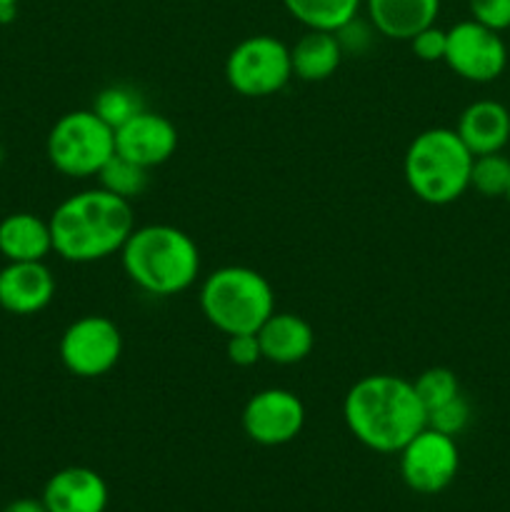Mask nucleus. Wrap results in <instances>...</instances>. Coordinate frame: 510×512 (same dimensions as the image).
I'll list each match as a JSON object with an SVG mask.
<instances>
[{"mask_svg": "<svg viewBox=\"0 0 510 512\" xmlns=\"http://www.w3.org/2000/svg\"><path fill=\"white\" fill-rule=\"evenodd\" d=\"M343 420L360 445L393 455L428 425V413L410 380L375 373L350 385L343 400Z\"/></svg>", "mask_w": 510, "mask_h": 512, "instance_id": "f257e3e1", "label": "nucleus"}, {"mask_svg": "<svg viewBox=\"0 0 510 512\" xmlns=\"http://www.w3.org/2000/svg\"><path fill=\"white\" fill-rule=\"evenodd\" d=\"M53 253L68 263H98L120 253L135 230L130 200L103 188L80 190L48 218Z\"/></svg>", "mask_w": 510, "mask_h": 512, "instance_id": "f03ea898", "label": "nucleus"}, {"mask_svg": "<svg viewBox=\"0 0 510 512\" xmlns=\"http://www.w3.org/2000/svg\"><path fill=\"white\" fill-rule=\"evenodd\" d=\"M120 263L135 288L155 298H173L193 288L200 275V250L175 225H135L120 250Z\"/></svg>", "mask_w": 510, "mask_h": 512, "instance_id": "7ed1b4c3", "label": "nucleus"}, {"mask_svg": "<svg viewBox=\"0 0 510 512\" xmlns=\"http://www.w3.org/2000/svg\"><path fill=\"white\" fill-rule=\"evenodd\" d=\"M473 158L453 128H428L405 150V183L423 203L450 205L470 188Z\"/></svg>", "mask_w": 510, "mask_h": 512, "instance_id": "20e7f679", "label": "nucleus"}, {"mask_svg": "<svg viewBox=\"0 0 510 512\" xmlns=\"http://www.w3.org/2000/svg\"><path fill=\"white\" fill-rule=\"evenodd\" d=\"M200 310L225 335L258 333L260 325L275 313L273 285L258 270L225 265L200 285Z\"/></svg>", "mask_w": 510, "mask_h": 512, "instance_id": "39448f33", "label": "nucleus"}, {"mask_svg": "<svg viewBox=\"0 0 510 512\" xmlns=\"http://www.w3.org/2000/svg\"><path fill=\"white\" fill-rule=\"evenodd\" d=\"M45 153L65 178H98L103 165L115 155V130L93 110H70L50 128Z\"/></svg>", "mask_w": 510, "mask_h": 512, "instance_id": "423d86ee", "label": "nucleus"}, {"mask_svg": "<svg viewBox=\"0 0 510 512\" xmlns=\"http://www.w3.org/2000/svg\"><path fill=\"white\" fill-rule=\"evenodd\" d=\"M293 78L290 48L273 35L240 40L225 60V80L243 98H270Z\"/></svg>", "mask_w": 510, "mask_h": 512, "instance_id": "0eeeda50", "label": "nucleus"}, {"mask_svg": "<svg viewBox=\"0 0 510 512\" xmlns=\"http://www.w3.org/2000/svg\"><path fill=\"white\" fill-rule=\"evenodd\" d=\"M58 353L60 363L75 378H100L118 365L123 355V335L105 315H83L65 328Z\"/></svg>", "mask_w": 510, "mask_h": 512, "instance_id": "6e6552de", "label": "nucleus"}, {"mask_svg": "<svg viewBox=\"0 0 510 512\" xmlns=\"http://www.w3.org/2000/svg\"><path fill=\"white\" fill-rule=\"evenodd\" d=\"M398 455L403 483L420 495L443 493L453 483L460 468L455 438L438 433L428 425Z\"/></svg>", "mask_w": 510, "mask_h": 512, "instance_id": "1a4fd4ad", "label": "nucleus"}, {"mask_svg": "<svg viewBox=\"0 0 510 512\" xmlns=\"http://www.w3.org/2000/svg\"><path fill=\"white\" fill-rule=\"evenodd\" d=\"M443 63L470 83H493L508 65V48L495 30L475 20H460L448 30Z\"/></svg>", "mask_w": 510, "mask_h": 512, "instance_id": "9d476101", "label": "nucleus"}, {"mask_svg": "<svg viewBox=\"0 0 510 512\" xmlns=\"http://www.w3.org/2000/svg\"><path fill=\"white\" fill-rule=\"evenodd\" d=\"M240 423L253 443L275 448L298 438L305 425V405L293 390L265 388L250 395Z\"/></svg>", "mask_w": 510, "mask_h": 512, "instance_id": "9b49d317", "label": "nucleus"}, {"mask_svg": "<svg viewBox=\"0 0 510 512\" xmlns=\"http://www.w3.org/2000/svg\"><path fill=\"white\" fill-rule=\"evenodd\" d=\"M178 150V130L165 115L140 110L115 130V153L153 170L168 163Z\"/></svg>", "mask_w": 510, "mask_h": 512, "instance_id": "f8f14e48", "label": "nucleus"}, {"mask_svg": "<svg viewBox=\"0 0 510 512\" xmlns=\"http://www.w3.org/2000/svg\"><path fill=\"white\" fill-rule=\"evenodd\" d=\"M108 498L103 475L85 465H70L50 475L40 500L48 512H105Z\"/></svg>", "mask_w": 510, "mask_h": 512, "instance_id": "ddd939ff", "label": "nucleus"}, {"mask_svg": "<svg viewBox=\"0 0 510 512\" xmlns=\"http://www.w3.org/2000/svg\"><path fill=\"white\" fill-rule=\"evenodd\" d=\"M55 278L45 260L8 263L0 268V308L13 315H35L50 305Z\"/></svg>", "mask_w": 510, "mask_h": 512, "instance_id": "4468645a", "label": "nucleus"}, {"mask_svg": "<svg viewBox=\"0 0 510 512\" xmlns=\"http://www.w3.org/2000/svg\"><path fill=\"white\" fill-rule=\"evenodd\" d=\"M455 133L473 155L500 153L510 143V108L498 100H475L460 113Z\"/></svg>", "mask_w": 510, "mask_h": 512, "instance_id": "2eb2a0df", "label": "nucleus"}, {"mask_svg": "<svg viewBox=\"0 0 510 512\" xmlns=\"http://www.w3.org/2000/svg\"><path fill=\"white\" fill-rule=\"evenodd\" d=\"M263 360L273 365L303 363L315 348V333L305 318L275 310L258 330Z\"/></svg>", "mask_w": 510, "mask_h": 512, "instance_id": "dca6fc26", "label": "nucleus"}, {"mask_svg": "<svg viewBox=\"0 0 510 512\" xmlns=\"http://www.w3.org/2000/svg\"><path fill=\"white\" fill-rule=\"evenodd\" d=\"M363 8L375 33L390 40H410L435 25L440 0H363Z\"/></svg>", "mask_w": 510, "mask_h": 512, "instance_id": "f3484780", "label": "nucleus"}, {"mask_svg": "<svg viewBox=\"0 0 510 512\" xmlns=\"http://www.w3.org/2000/svg\"><path fill=\"white\" fill-rule=\"evenodd\" d=\"M53 253L48 220L33 213H10L0 220V255L8 263H35Z\"/></svg>", "mask_w": 510, "mask_h": 512, "instance_id": "a211bd4d", "label": "nucleus"}, {"mask_svg": "<svg viewBox=\"0 0 510 512\" xmlns=\"http://www.w3.org/2000/svg\"><path fill=\"white\" fill-rule=\"evenodd\" d=\"M343 60V48L338 43V35L328 30H305L290 45V65H293V78L305 83H320L328 80L338 70Z\"/></svg>", "mask_w": 510, "mask_h": 512, "instance_id": "6ab92c4d", "label": "nucleus"}, {"mask_svg": "<svg viewBox=\"0 0 510 512\" xmlns=\"http://www.w3.org/2000/svg\"><path fill=\"white\" fill-rule=\"evenodd\" d=\"M290 18L305 25V30H335L343 28L363 10V0H283Z\"/></svg>", "mask_w": 510, "mask_h": 512, "instance_id": "aec40b11", "label": "nucleus"}, {"mask_svg": "<svg viewBox=\"0 0 510 512\" xmlns=\"http://www.w3.org/2000/svg\"><path fill=\"white\" fill-rule=\"evenodd\" d=\"M98 180L103 190L133 203V200L140 198V195L145 193V188H148L150 170L115 153L113 158L103 165V170L98 173Z\"/></svg>", "mask_w": 510, "mask_h": 512, "instance_id": "412c9836", "label": "nucleus"}, {"mask_svg": "<svg viewBox=\"0 0 510 512\" xmlns=\"http://www.w3.org/2000/svg\"><path fill=\"white\" fill-rule=\"evenodd\" d=\"M93 110L103 123H108L110 128L118 130L120 125L128 123L130 118L145 110L143 98L135 88L130 85H108V88L100 90L93 100Z\"/></svg>", "mask_w": 510, "mask_h": 512, "instance_id": "4be33fe9", "label": "nucleus"}, {"mask_svg": "<svg viewBox=\"0 0 510 512\" xmlns=\"http://www.w3.org/2000/svg\"><path fill=\"white\" fill-rule=\"evenodd\" d=\"M470 188L483 198H505L510 188V158L503 153L475 155L470 168Z\"/></svg>", "mask_w": 510, "mask_h": 512, "instance_id": "5701e85b", "label": "nucleus"}, {"mask_svg": "<svg viewBox=\"0 0 510 512\" xmlns=\"http://www.w3.org/2000/svg\"><path fill=\"white\" fill-rule=\"evenodd\" d=\"M413 388L418 393L420 403H423L425 413H430L438 405L448 403L455 395H460L458 375L450 368H428L413 380Z\"/></svg>", "mask_w": 510, "mask_h": 512, "instance_id": "b1692460", "label": "nucleus"}, {"mask_svg": "<svg viewBox=\"0 0 510 512\" xmlns=\"http://www.w3.org/2000/svg\"><path fill=\"white\" fill-rule=\"evenodd\" d=\"M468 423H470V405L463 395H455L453 400L438 405V408H433L428 413V428L438 430V433L443 435H450V438L463 433V430L468 428Z\"/></svg>", "mask_w": 510, "mask_h": 512, "instance_id": "393cba45", "label": "nucleus"}, {"mask_svg": "<svg viewBox=\"0 0 510 512\" xmlns=\"http://www.w3.org/2000/svg\"><path fill=\"white\" fill-rule=\"evenodd\" d=\"M470 20L503 33L510 28V0H468Z\"/></svg>", "mask_w": 510, "mask_h": 512, "instance_id": "a878e982", "label": "nucleus"}, {"mask_svg": "<svg viewBox=\"0 0 510 512\" xmlns=\"http://www.w3.org/2000/svg\"><path fill=\"white\" fill-rule=\"evenodd\" d=\"M410 50L423 63H438L445 58V45H448V30L438 28V25H428L420 33H415L408 40Z\"/></svg>", "mask_w": 510, "mask_h": 512, "instance_id": "bb28decb", "label": "nucleus"}, {"mask_svg": "<svg viewBox=\"0 0 510 512\" xmlns=\"http://www.w3.org/2000/svg\"><path fill=\"white\" fill-rule=\"evenodd\" d=\"M335 35H338V43H340V48H343V55L345 53L363 55L365 50L373 45V35H378V33H375V28L370 25L368 18L363 20L358 15V18H353L350 23H345L340 30H335Z\"/></svg>", "mask_w": 510, "mask_h": 512, "instance_id": "cd10ccee", "label": "nucleus"}, {"mask_svg": "<svg viewBox=\"0 0 510 512\" xmlns=\"http://www.w3.org/2000/svg\"><path fill=\"white\" fill-rule=\"evenodd\" d=\"M228 360L238 368H250V365L260 363L263 353H260V340L258 333H238L228 335V345H225Z\"/></svg>", "mask_w": 510, "mask_h": 512, "instance_id": "c85d7f7f", "label": "nucleus"}, {"mask_svg": "<svg viewBox=\"0 0 510 512\" xmlns=\"http://www.w3.org/2000/svg\"><path fill=\"white\" fill-rule=\"evenodd\" d=\"M0 512H48L45 510L43 500H35V498H18L13 503L5 505Z\"/></svg>", "mask_w": 510, "mask_h": 512, "instance_id": "c756f323", "label": "nucleus"}, {"mask_svg": "<svg viewBox=\"0 0 510 512\" xmlns=\"http://www.w3.org/2000/svg\"><path fill=\"white\" fill-rule=\"evenodd\" d=\"M20 0H0V8H8V5H18Z\"/></svg>", "mask_w": 510, "mask_h": 512, "instance_id": "7c9ffc66", "label": "nucleus"}, {"mask_svg": "<svg viewBox=\"0 0 510 512\" xmlns=\"http://www.w3.org/2000/svg\"><path fill=\"white\" fill-rule=\"evenodd\" d=\"M3 163H5V148L0 145V168H3Z\"/></svg>", "mask_w": 510, "mask_h": 512, "instance_id": "2f4dec72", "label": "nucleus"}, {"mask_svg": "<svg viewBox=\"0 0 510 512\" xmlns=\"http://www.w3.org/2000/svg\"><path fill=\"white\" fill-rule=\"evenodd\" d=\"M505 198H508V200H510V188H508V195H505Z\"/></svg>", "mask_w": 510, "mask_h": 512, "instance_id": "473e14b6", "label": "nucleus"}]
</instances>
